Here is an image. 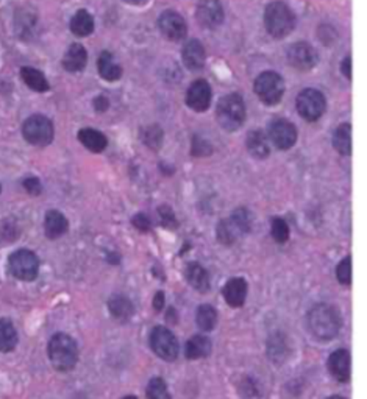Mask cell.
I'll return each instance as SVG.
<instances>
[{"instance_id": "cell-20", "label": "cell", "mask_w": 367, "mask_h": 399, "mask_svg": "<svg viewBox=\"0 0 367 399\" xmlns=\"http://www.w3.org/2000/svg\"><path fill=\"white\" fill-rule=\"evenodd\" d=\"M68 228H69L68 219L60 211L52 209L46 214L44 229H46V236L49 239H58L63 234H66Z\"/></svg>"}, {"instance_id": "cell-24", "label": "cell", "mask_w": 367, "mask_h": 399, "mask_svg": "<svg viewBox=\"0 0 367 399\" xmlns=\"http://www.w3.org/2000/svg\"><path fill=\"white\" fill-rule=\"evenodd\" d=\"M211 353V340L205 335H194L186 343L185 354L189 361H197V359H203L210 356Z\"/></svg>"}, {"instance_id": "cell-23", "label": "cell", "mask_w": 367, "mask_h": 399, "mask_svg": "<svg viewBox=\"0 0 367 399\" xmlns=\"http://www.w3.org/2000/svg\"><path fill=\"white\" fill-rule=\"evenodd\" d=\"M245 143H247V150H249V153L255 158L265 159L270 153L269 141L266 138V134L261 130H253L247 134Z\"/></svg>"}, {"instance_id": "cell-41", "label": "cell", "mask_w": 367, "mask_h": 399, "mask_svg": "<svg viewBox=\"0 0 367 399\" xmlns=\"http://www.w3.org/2000/svg\"><path fill=\"white\" fill-rule=\"evenodd\" d=\"M133 225L134 228H138L142 233H147L150 229V220L146 214H137L133 217Z\"/></svg>"}, {"instance_id": "cell-44", "label": "cell", "mask_w": 367, "mask_h": 399, "mask_svg": "<svg viewBox=\"0 0 367 399\" xmlns=\"http://www.w3.org/2000/svg\"><path fill=\"white\" fill-rule=\"evenodd\" d=\"M163 307H164V293L156 292L155 298H154V309L156 310V312H159V310H163Z\"/></svg>"}, {"instance_id": "cell-48", "label": "cell", "mask_w": 367, "mask_h": 399, "mask_svg": "<svg viewBox=\"0 0 367 399\" xmlns=\"http://www.w3.org/2000/svg\"><path fill=\"white\" fill-rule=\"evenodd\" d=\"M0 190H2V186H0Z\"/></svg>"}, {"instance_id": "cell-31", "label": "cell", "mask_w": 367, "mask_h": 399, "mask_svg": "<svg viewBox=\"0 0 367 399\" xmlns=\"http://www.w3.org/2000/svg\"><path fill=\"white\" fill-rule=\"evenodd\" d=\"M267 354L269 357L272 359L275 364H282L286 357H288L289 351H288V345H286V340L282 334L272 335L269 339L267 343Z\"/></svg>"}, {"instance_id": "cell-35", "label": "cell", "mask_w": 367, "mask_h": 399, "mask_svg": "<svg viewBox=\"0 0 367 399\" xmlns=\"http://www.w3.org/2000/svg\"><path fill=\"white\" fill-rule=\"evenodd\" d=\"M19 237V226L14 220L8 219L2 222V226H0V241L2 242H13Z\"/></svg>"}, {"instance_id": "cell-27", "label": "cell", "mask_w": 367, "mask_h": 399, "mask_svg": "<svg viewBox=\"0 0 367 399\" xmlns=\"http://www.w3.org/2000/svg\"><path fill=\"white\" fill-rule=\"evenodd\" d=\"M333 146L342 156H350L352 153V126L350 124L339 125L333 134Z\"/></svg>"}, {"instance_id": "cell-15", "label": "cell", "mask_w": 367, "mask_h": 399, "mask_svg": "<svg viewBox=\"0 0 367 399\" xmlns=\"http://www.w3.org/2000/svg\"><path fill=\"white\" fill-rule=\"evenodd\" d=\"M197 21L205 28H216L223 22V8L219 0H202L197 6Z\"/></svg>"}, {"instance_id": "cell-36", "label": "cell", "mask_w": 367, "mask_h": 399, "mask_svg": "<svg viewBox=\"0 0 367 399\" xmlns=\"http://www.w3.org/2000/svg\"><path fill=\"white\" fill-rule=\"evenodd\" d=\"M336 276H338V281L342 285L352 284V259L349 256L339 262V266L336 268Z\"/></svg>"}, {"instance_id": "cell-13", "label": "cell", "mask_w": 367, "mask_h": 399, "mask_svg": "<svg viewBox=\"0 0 367 399\" xmlns=\"http://www.w3.org/2000/svg\"><path fill=\"white\" fill-rule=\"evenodd\" d=\"M288 61L295 69L309 70L317 65L319 57L313 45L308 43H295L288 50Z\"/></svg>"}, {"instance_id": "cell-16", "label": "cell", "mask_w": 367, "mask_h": 399, "mask_svg": "<svg viewBox=\"0 0 367 399\" xmlns=\"http://www.w3.org/2000/svg\"><path fill=\"white\" fill-rule=\"evenodd\" d=\"M329 371L336 381L349 382L352 362H350V353L347 349H336L331 353L329 357Z\"/></svg>"}, {"instance_id": "cell-12", "label": "cell", "mask_w": 367, "mask_h": 399, "mask_svg": "<svg viewBox=\"0 0 367 399\" xmlns=\"http://www.w3.org/2000/svg\"><path fill=\"white\" fill-rule=\"evenodd\" d=\"M158 26L159 30H161L163 36L171 39V41H181V39L186 36V31H188L185 19H183L177 11H172V10L161 13Z\"/></svg>"}, {"instance_id": "cell-14", "label": "cell", "mask_w": 367, "mask_h": 399, "mask_svg": "<svg viewBox=\"0 0 367 399\" xmlns=\"http://www.w3.org/2000/svg\"><path fill=\"white\" fill-rule=\"evenodd\" d=\"M186 103L191 109L203 113L211 105V87L205 80H197L188 87Z\"/></svg>"}, {"instance_id": "cell-2", "label": "cell", "mask_w": 367, "mask_h": 399, "mask_svg": "<svg viewBox=\"0 0 367 399\" xmlns=\"http://www.w3.org/2000/svg\"><path fill=\"white\" fill-rule=\"evenodd\" d=\"M47 349H49V359L55 370L69 371L78 362V346L68 334H55Z\"/></svg>"}, {"instance_id": "cell-45", "label": "cell", "mask_w": 367, "mask_h": 399, "mask_svg": "<svg viewBox=\"0 0 367 399\" xmlns=\"http://www.w3.org/2000/svg\"><path fill=\"white\" fill-rule=\"evenodd\" d=\"M124 2L132 4V5H141V4H144L146 0H124Z\"/></svg>"}, {"instance_id": "cell-1", "label": "cell", "mask_w": 367, "mask_h": 399, "mask_svg": "<svg viewBox=\"0 0 367 399\" xmlns=\"http://www.w3.org/2000/svg\"><path fill=\"white\" fill-rule=\"evenodd\" d=\"M307 326L317 340H333L342 328V320L338 310L330 305H316L307 314Z\"/></svg>"}, {"instance_id": "cell-6", "label": "cell", "mask_w": 367, "mask_h": 399, "mask_svg": "<svg viewBox=\"0 0 367 399\" xmlns=\"http://www.w3.org/2000/svg\"><path fill=\"white\" fill-rule=\"evenodd\" d=\"M23 139L35 147H46L53 141L55 130L50 119L46 116L35 114L28 117L22 126Z\"/></svg>"}, {"instance_id": "cell-42", "label": "cell", "mask_w": 367, "mask_h": 399, "mask_svg": "<svg viewBox=\"0 0 367 399\" xmlns=\"http://www.w3.org/2000/svg\"><path fill=\"white\" fill-rule=\"evenodd\" d=\"M108 106H110V102L105 95H99V97L94 99V108H95V111H99V113L107 111Z\"/></svg>"}, {"instance_id": "cell-25", "label": "cell", "mask_w": 367, "mask_h": 399, "mask_svg": "<svg viewBox=\"0 0 367 399\" xmlns=\"http://www.w3.org/2000/svg\"><path fill=\"white\" fill-rule=\"evenodd\" d=\"M97 67H99V74L103 80L107 82H116V80L121 78L122 75V67L115 62L113 55L110 52H102L100 57L97 60Z\"/></svg>"}, {"instance_id": "cell-9", "label": "cell", "mask_w": 367, "mask_h": 399, "mask_svg": "<svg viewBox=\"0 0 367 399\" xmlns=\"http://www.w3.org/2000/svg\"><path fill=\"white\" fill-rule=\"evenodd\" d=\"M150 348L154 349V353L158 357H161L166 362H174L179 357V340L164 326H156L151 331Z\"/></svg>"}, {"instance_id": "cell-19", "label": "cell", "mask_w": 367, "mask_h": 399, "mask_svg": "<svg viewBox=\"0 0 367 399\" xmlns=\"http://www.w3.org/2000/svg\"><path fill=\"white\" fill-rule=\"evenodd\" d=\"M108 309L111 312V317L116 318L117 322H129L134 314V306L133 302L124 297V295H115L108 301Z\"/></svg>"}, {"instance_id": "cell-8", "label": "cell", "mask_w": 367, "mask_h": 399, "mask_svg": "<svg viewBox=\"0 0 367 399\" xmlns=\"http://www.w3.org/2000/svg\"><path fill=\"white\" fill-rule=\"evenodd\" d=\"M8 266H10V271L14 278L21 279V281H33L39 271V259L33 251L22 248L11 254L8 259Z\"/></svg>"}, {"instance_id": "cell-4", "label": "cell", "mask_w": 367, "mask_h": 399, "mask_svg": "<svg viewBox=\"0 0 367 399\" xmlns=\"http://www.w3.org/2000/svg\"><path fill=\"white\" fill-rule=\"evenodd\" d=\"M216 119L223 130L235 131L244 124L245 105L239 94L223 95L216 106Z\"/></svg>"}, {"instance_id": "cell-17", "label": "cell", "mask_w": 367, "mask_h": 399, "mask_svg": "<svg viewBox=\"0 0 367 399\" xmlns=\"http://www.w3.org/2000/svg\"><path fill=\"white\" fill-rule=\"evenodd\" d=\"M223 298L231 307L244 306L247 298V283L243 278H233L223 287Z\"/></svg>"}, {"instance_id": "cell-18", "label": "cell", "mask_w": 367, "mask_h": 399, "mask_svg": "<svg viewBox=\"0 0 367 399\" xmlns=\"http://www.w3.org/2000/svg\"><path fill=\"white\" fill-rule=\"evenodd\" d=\"M181 57H183V62H185V66L191 70H201L205 65V49L203 45L201 44V41H197V39H193V41H189L185 47H183V52H181Z\"/></svg>"}, {"instance_id": "cell-46", "label": "cell", "mask_w": 367, "mask_h": 399, "mask_svg": "<svg viewBox=\"0 0 367 399\" xmlns=\"http://www.w3.org/2000/svg\"><path fill=\"white\" fill-rule=\"evenodd\" d=\"M329 399H346V398H341V396H331V398H329Z\"/></svg>"}, {"instance_id": "cell-34", "label": "cell", "mask_w": 367, "mask_h": 399, "mask_svg": "<svg viewBox=\"0 0 367 399\" xmlns=\"http://www.w3.org/2000/svg\"><path fill=\"white\" fill-rule=\"evenodd\" d=\"M147 398L149 399H172L166 382L159 378L151 379L147 386Z\"/></svg>"}, {"instance_id": "cell-33", "label": "cell", "mask_w": 367, "mask_h": 399, "mask_svg": "<svg viewBox=\"0 0 367 399\" xmlns=\"http://www.w3.org/2000/svg\"><path fill=\"white\" fill-rule=\"evenodd\" d=\"M163 136L164 134H163L161 126H158V125L144 126V129H142L139 133V138L142 139V142H144L146 146L151 150H158L159 147H161Z\"/></svg>"}, {"instance_id": "cell-29", "label": "cell", "mask_w": 367, "mask_h": 399, "mask_svg": "<svg viewBox=\"0 0 367 399\" xmlns=\"http://www.w3.org/2000/svg\"><path fill=\"white\" fill-rule=\"evenodd\" d=\"M18 345V332L8 318H0V351L10 353Z\"/></svg>"}, {"instance_id": "cell-3", "label": "cell", "mask_w": 367, "mask_h": 399, "mask_svg": "<svg viewBox=\"0 0 367 399\" xmlns=\"http://www.w3.org/2000/svg\"><path fill=\"white\" fill-rule=\"evenodd\" d=\"M265 26L270 36L282 39L288 36L295 27V14L283 2H272L265 10Z\"/></svg>"}, {"instance_id": "cell-26", "label": "cell", "mask_w": 367, "mask_h": 399, "mask_svg": "<svg viewBox=\"0 0 367 399\" xmlns=\"http://www.w3.org/2000/svg\"><path fill=\"white\" fill-rule=\"evenodd\" d=\"M78 141L83 143V147L94 151V153H100L107 148L108 139L100 131L94 129H83L78 131Z\"/></svg>"}, {"instance_id": "cell-32", "label": "cell", "mask_w": 367, "mask_h": 399, "mask_svg": "<svg viewBox=\"0 0 367 399\" xmlns=\"http://www.w3.org/2000/svg\"><path fill=\"white\" fill-rule=\"evenodd\" d=\"M196 322L202 331H213L218 323L216 309L210 305H203L197 309Z\"/></svg>"}, {"instance_id": "cell-38", "label": "cell", "mask_w": 367, "mask_h": 399, "mask_svg": "<svg viewBox=\"0 0 367 399\" xmlns=\"http://www.w3.org/2000/svg\"><path fill=\"white\" fill-rule=\"evenodd\" d=\"M193 155L194 156H208L211 155V146L206 141H203L202 138H198V136H194L193 139Z\"/></svg>"}, {"instance_id": "cell-30", "label": "cell", "mask_w": 367, "mask_h": 399, "mask_svg": "<svg viewBox=\"0 0 367 399\" xmlns=\"http://www.w3.org/2000/svg\"><path fill=\"white\" fill-rule=\"evenodd\" d=\"M21 77L23 80V83H26L30 89H33L36 92L49 91V82H47V78L43 72H39L38 69L22 67Z\"/></svg>"}, {"instance_id": "cell-28", "label": "cell", "mask_w": 367, "mask_h": 399, "mask_svg": "<svg viewBox=\"0 0 367 399\" xmlns=\"http://www.w3.org/2000/svg\"><path fill=\"white\" fill-rule=\"evenodd\" d=\"M94 30V18L86 10H80L70 19V31L78 38L90 36Z\"/></svg>"}, {"instance_id": "cell-10", "label": "cell", "mask_w": 367, "mask_h": 399, "mask_svg": "<svg viewBox=\"0 0 367 399\" xmlns=\"http://www.w3.org/2000/svg\"><path fill=\"white\" fill-rule=\"evenodd\" d=\"M326 102L324 94L317 89H303L297 95V111L308 122H316L325 113Z\"/></svg>"}, {"instance_id": "cell-21", "label": "cell", "mask_w": 367, "mask_h": 399, "mask_svg": "<svg viewBox=\"0 0 367 399\" xmlns=\"http://www.w3.org/2000/svg\"><path fill=\"white\" fill-rule=\"evenodd\" d=\"M186 281L191 284V287H194L197 292L205 293L210 290V275L201 264L197 262H191L186 267Z\"/></svg>"}, {"instance_id": "cell-7", "label": "cell", "mask_w": 367, "mask_h": 399, "mask_svg": "<svg viewBox=\"0 0 367 399\" xmlns=\"http://www.w3.org/2000/svg\"><path fill=\"white\" fill-rule=\"evenodd\" d=\"M255 92L258 99L266 105H277L283 99L284 94V82L277 72H262L255 80Z\"/></svg>"}, {"instance_id": "cell-47", "label": "cell", "mask_w": 367, "mask_h": 399, "mask_svg": "<svg viewBox=\"0 0 367 399\" xmlns=\"http://www.w3.org/2000/svg\"><path fill=\"white\" fill-rule=\"evenodd\" d=\"M124 399H137V396H125Z\"/></svg>"}, {"instance_id": "cell-22", "label": "cell", "mask_w": 367, "mask_h": 399, "mask_svg": "<svg viewBox=\"0 0 367 399\" xmlns=\"http://www.w3.org/2000/svg\"><path fill=\"white\" fill-rule=\"evenodd\" d=\"M87 61V53L82 44H73L65 53L63 58V67L68 72H80L83 70Z\"/></svg>"}, {"instance_id": "cell-11", "label": "cell", "mask_w": 367, "mask_h": 399, "mask_svg": "<svg viewBox=\"0 0 367 399\" xmlns=\"http://www.w3.org/2000/svg\"><path fill=\"white\" fill-rule=\"evenodd\" d=\"M269 136L277 148L288 150L297 141V129L286 119H277L269 126Z\"/></svg>"}, {"instance_id": "cell-40", "label": "cell", "mask_w": 367, "mask_h": 399, "mask_svg": "<svg viewBox=\"0 0 367 399\" xmlns=\"http://www.w3.org/2000/svg\"><path fill=\"white\" fill-rule=\"evenodd\" d=\"M23 187H26L27 192L31 195H39L43 192V186L38 178H27L23 181Z\"/></svg>"}, {"instance_id": "cell-5", "label": "cell", "mask_w": 367, "mask_h": 399, "mask_svg": "<svg viewBox=\"0 0 367 399\" xmlns=\"http://www.w3.org/2000/svg\"><path fill=\"white\" fill-rule=\"evenodd\" d=\"M252 229V215L250 212L239 207L230 219L222 220L218 226V239L223 245H233L239 237L250 233Z\"/></svg>"}, {"instance_id": "cell-39", "label": "cell", "mask_w": 367, "mask_h": 399, "mask_svg": "<svg viewBox=\"0 0 367 399\" xmlns=\"http://www.w3.org/2000/svg\"><path fill=\"white\" fill-rule=\"evenodd\" d=\"M158 212H159V217H161V222L166 228H177V220H175L174 211L169 206H166V204L161 206L158 209Z\"/></svg>"}, {"instance_id": "cell-37", "label": "cell", "mask_w": 367, "mask_h": 399, "mask_svg": "<svg viewBox=\"0 0 367 399\" xmlns=\"http://www.w3.org/2000/svg\"><path fill=\"white\" fill-rule=\"evenodd\" d=\"M272 237L278 244H284L289 239V226L283 219L272 220Z\"/></svg>"}, {"instance_id": "cell-43", "label": "cell", "mask_w": 367, "mask_h": 399, "mask_svg": "<svg viewBox=\"0 0 367 399\" xmlns=\"http://www.w3.org/2000/svg\"><path fill=\"white\" fill-rule=\"evenodd\" d=\"M341 72L346 75L347 80L352 78V58L347 57L344 61L341 62Z\"/></svg>"}]
</instances>
